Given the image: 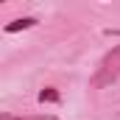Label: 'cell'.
Returning <instances> with one entry per match:
<instances>
[{
    "label": "cell",
    "instance_id": "cell-1",
    "mask_svg": "<svg viewBox=\"0 0 120 120\" xmlns=\"http://www.w3.org/2000/svg\"><path fill=\"white\" fill-rule=\"evenodd\" d=\"M120 78V45L117 48H112L103 59H101V64H98V73L92 75V87L95 90H101V87H109L112 81H117Z\"/></svg>",
    "mask_w": 120,
    "mask_h": 120
},
{
    "label": "cell",
    "instance_id": "cell-2",
    "mask_svg": "<svg viewBox=\"0 0 120 120\" xmlns=\"http://www.w3.org/2000/svg\"><path fill=\"white\" fill-rule=\"evenodd\" d=\"M36 25V17H20V20H11L6 25V34H17V31H28Z\"/></svg>",
    "mask_w": 120,
    "mask_h": 120
},
{
    "label": "cell",
    "instance_id": "cell-3",
    "mask_svg": "<svg viewBox=\"0 0 120 120\" xmlns=\"http://www.w3.org/2000/svg\"><path fill=\"white\" fill-rule=\"evenodd\" d=\"M39 101H42V103H59L61 95H59V90H56V87H45V90L39 92Z\"/></svg>",
    "mask_w": 120,
    "mask_h": 120
},
{
    "label": "cell",
    "instance_id": "cell-4",
    "mask_svg": "<svg viewBox=\"0 0 120 120\" xmlns=\"http://www.w3.org/2000/svg\"><path fill=\"white\" fill-rule=\"evenodd\" d=\"M0 120H59L56 115H28V117H17V115H0Z\"/></svg>",
    "mask_w": 120,
    "mask_h": 120
}]
</instances>
